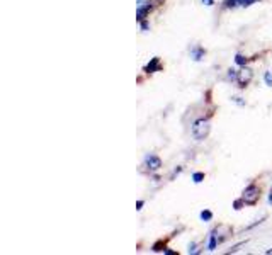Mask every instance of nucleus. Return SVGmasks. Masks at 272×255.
I'll return each instance as SVG.
<instances>
[{"label": "nucleus", "mask_w": 272, "mask_h": 255, "mask_svg": "<svg viewBox=\"0 0 272 255\" xmlns=\"http://www.w3.org/2000/svg\"><path fill=\"white\" fill-rule=\"evenodd\" d=\"M238 70H235V68H230L228 70V75H226V78L228 80H232V82H237V78H238Z\"/></svg>", "instance_id": "obj_9"}, {"label": "nucleus", "mask_w": 272, "mask_h": 255, "mask_svg": "<svg viewBox=\"0 0 272 255\" xmlns=\"http://www.w3.org/2000/svg\"><path fill=\"white\" fill-rule=\"evenodd\" d=\"M252 77H254V72L250 70V68H245L243 67L240 73H238V78H237V83L240 89H245V87L248 85V82L252 80Z\"/></svg>", "instance_id": "obj_3"}, {"label": "nucleus", "mask_w": 272, "mask_h": 255, "mask_svg": "<svg viewBox=\"0 0 272 255\" xmlns=\"http://www.w3.org/2000/svg\"><path fill=\"white\" fill-rule=\"evenodd\" d=\"M198 250H196V243H191L189 245V253H196Z\"/></svg>", "instance_id": "obj_16"}, {"label": "nucleus", "mask_w": 272, "mask_h": 255, "mask_svg": "<svg viewBox=\"0 0 272 255\" xmlns=\"http://www.w3.org/2000/svg\"><path fill=\"white\" fill-rule=\"evenodd\" d=\"M206 55V51L201 48V46H194V48L191 49V57L194 62H199V60H203V57Z\"/></svg>", "instance_id": "obj_6"}, {"label": "nucleus", "mask_w": 272, "mask_h": 255, "mask_svg": "<svg viewBox=\"0 0 272 255\" xmlns=\"http://www.w3.org/2000/svg\"><path fill=\"white\" fill-rule=\"evenodd\" d=\"M218 247V236H216V231H211L209 233V242H208V250L213 252L214 248Z\"/></svg>", "instance_id": "obj_7"}, {"label": "nucleus", "mask_w": 272, "mask_h": 255, "mask_svg": "<svg viewBox=\"0 0 272 255\" xmlns=\"http://www.w3.org/2000/svg\"><path fill=\"white\" fill-rule=\"evenodd\" d=\"M265 253H272V248H270V250H267V252H265Z\"/></svg>", "instance_id": "obj_23"}, {"label": "nucleus", "mask_w": 272, "mask_h": 255, "mask_svg": "<svg viewBox=\"0 0 272 255\" xmlns=\"http://www.w3.org/2000/svg\"><path fill=\"white\" fill-rule=\"evenodd\" d=\"M235 63L240 65V67H245L247 65V58L243 55H235Z\"/></svg>", "instance_id": "obj_12"}, {"label": "nucleus", "mask_w": 272, "mask_h": 255, "mask_svg": "<svg viewBox=\"0 0 272 255\" xmlns=\"http://www.w3.org/2000/svg\"><path fill=\"white\" fill-rule=\"evenodd\" d=\"M203 4H204V6L211 7V6H214V0H203Z\"/></svg>", "instance_id": "obj_17"}, {"label": "nucleus", "mask_w": 272, "mask_h": 255, "mask_svg": "<svg viewBox=\"0 0 272 255\" xmlns=\"http://www.w3.org/2000/svg\"><path fill=\"white\" fill-rule=\"evenodd\" d=\"M242 199L245 201V204H255L260 199V187H257L255 184H250L245 191H243Z\"/></svg>", "instance_id": "obj_2"}, {"label": "nucleus", "mask_w": 272, "mask_h": 255, "mask_svg": "<svg viewBox=\"0 0 272 255\" xmlns=\"http://www.w3.org/2000/svg\"><path fill=\"white\" fill-rule=\"evenodd\" d=\"M264 80H265L267 85L272 87V73H270V72H265V73H264Z\"/></svg>", "instance_id": "obj_13"}, {"label": "nucleus", "mask_w": 272, "mask_h": 255, "mask_svg": "<svg viewBox=\"0 0 272 255\" xmlns=\"http://www.w3.org/2000/svg\"><path fill=\"white\" fill-rule=\"evenodd\" d=\"M199 218L204 221V223H209V221L213 220V213H211L209 210H204V211L199 213Z\"/></svg>", "instance_id": "obj_8"}, {"label": "nucleus", "mask_w": 272, "mask_h": 255, "mask_svg": "<svg viewBox=\"0 0 272 255\" xmlns=\"http://www.w3.org/2000/svg\"><path fill=\"white\" fill-rule=\"evenodd\" d=\"M209 131H211L209 119L201 118L194 124H192V136H194V140H198V141L204 140V138H208Z\"/></svg>", "instance_id": "obj_1"}, {"label": "nucleus", "mask_w": 272, "mask_h": 255, "mask_svg": "<svg viewBox=\"0 0 272 255\" xmlns=\"http://www.w3.org/2000/svg\"><path fill=\"white\" fill-rule=\"evenodd\" d=\"M160 68H162V65H160V58L158 57H155L152 58V62H150L147 67H145V72L147 73H153V72H160Z\"/></svg>", "instance_id": "obj_5"}, {"label": "nucleus", "mask_w": 272, "mask_h": 255, "mask_svg": "<svg viewBox=\"0 0 272 255\" xmlns=\"http://www.w3.org/2000/svg\"><path fill=\"white\" fill-rule=\"evenodd\" d=\"M242 202H245V201H243V199H242V201H235V204H233V206H235V210H240Z\"/></svg>", "instance_id": "obj_18"}, {"label": "nucleus", "mask_w": 272, "mask_h": 255, "mask_svg": "<svg viewBox=\"0 0 272 255\" xmlns=\"http://www.w3.org/2000/svg\"><path fill=\"white\" fill-rule=\"evenodd\" d=\"M257 0H237V7H250Z\"/></svg>", "instance_id": "obj_10"}, {"label": "nucleus", "mask_w": 272, "mask_h": 255, "mask_svg": "<svg viewBox=\"0 0 272 255\" xmlns=\"http://www.w3.org/2000/svg\"><path fill=\"white\" fill-rule=\"evenodd\" d=\"M145 165L148 167L152 172H157L158 169L162 167V160L158 159L157 155H152V153H148L147 157H145Z\"/></svg>", "instance_id": "obj_4"}, {"label": "nucleus", "mask_w": 272, "mask_h": 255, "mask_svg": "<svg viewBox=\"0 0 272 255\" xmlns=\"http://www.w3.org/2000/svg\"><path fill=\"white\" fill-rule=\"evenodd\" d=\"M269 202L272 204V194H270V196H269Z\"/></svg>", "instance_id": "obj_22"}, {"label": "nucleus", "mask_w": 272, "mask_h": 255, "mask_svg": "<svg viewBox=\"0 0 272 255\" xmlns=\"http://www.w3.org/2000/svg\"><path fill=\"white\" fill-rule=\"evenodd\" d=\"M152 0H136V6L138 7H145V6H152Z\"/></svg>", "instance_id": "obj_14"}, {"label": "nucleus", "mask_w": 272, "mask_h": 255, "mask_svg": "<svg viewBox=\"0 0 272 255\" xmlns=\"http://www.w3.org/2000/svg\"><path fill=\"white\" fill-rule=\"evenodd\" d=\"M147 29H148V22L142 21V31H147Z\"/></svg>", "instance_id": "obj_20"}, {"label": "nucleus", "mask_w": 272, "mask_h": 255, "mask_svg": "<svg viewBox=\"0 0 272 255\" xmlns=\"http://www.w3.org/2000/svg\"><path fill=\"white\" fill-rule=\"evenodd\" d=\"M192 180H194V184H201V182L204 180V174H203V172L192 174Z\"/></svg>", "instance_id": "obj_11"}, {"label": "nucleus", "mask_w": 272, "mask_h": 255, "mask_svg": "<svg viewBox=\"0 0 272 255\" xmlns=\"http://www.w3.org/2000/svg\"><path fill=\"white\" fill-rule=\"evenodd\" d=\"M232 100L235 102V104H238V106H245V100H243L242 97H238V95L237 97H232Z\"/></svg>", "instance_id": "obj_15"}, {"label": "nucleus", "mask_w": 272, "mask_h": 255, "mask_svg": "<svg viewBox=\"0 0 272 255\" xmlns=\"http://www.w3.org/2000/svg\"><path fill=\"white\" fill-rule=\"evenodd\" d=\"M143 204H145L143 201H138V202H136V210H138V211L142 210V208H143Z\"/></svg>", "instance_id": "obj_19"}, {"label": "nucleus", "mask_w": 272, "mask_h": 255, "mask_svg": "<svg viewBox=\"0 0 272 255\" xmlns=\"http://www.w3.org/2000/svg\"><path fill=\"white\" fill-rule=\"evenodd\" d=\"M163 253H165V255H172V253H175V252H173V250H163Z\"/></svg>", "instance_id": "obj_21"}]
</instances>
